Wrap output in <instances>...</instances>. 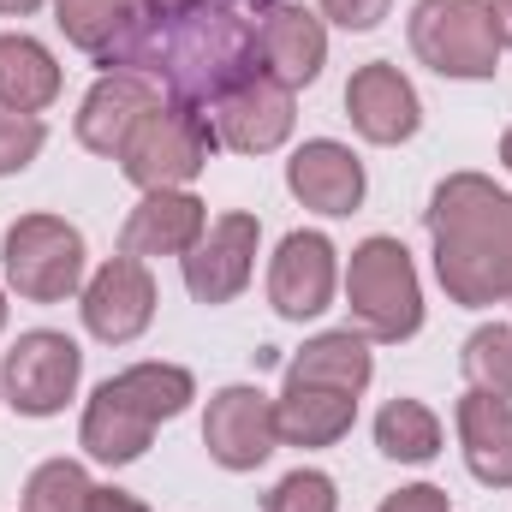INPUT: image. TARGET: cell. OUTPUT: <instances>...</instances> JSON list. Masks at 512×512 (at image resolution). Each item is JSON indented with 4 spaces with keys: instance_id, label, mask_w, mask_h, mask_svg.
<instances>
[{
    "instance_id": "cell-1",
    "label": "cell",
    "mask_w": 512,
    "mask_h": 512,
    "mask_svg": "<svg viewBox=\"0 0 512 512\" xmlns=\"http://www.w3.org/2000/svg\"><path fill=\"white\" fill-rule=\"evenodd\" d=\"M131 72H149L167 102L185 108H215L221 96H233L245 78L262 72V48H256V18L227 6V0H203L191 12L155 18Z\"/></svg>"
},
{
    "instance_id": "cell-2",
    "label": "cell",
    "mask_w": 512,
    "mask_h": 512,
    "mask_svg": "<svg viewBox=\"0 0 512 512\" xmlns=\"http://www.w3.org/2000/svg\"><path fill=\"white\" fill-rule=\"evenodd\" d=\"M441 292L465 310L512 298V197L483 173H453L429 197Z\"/></svg>"
},
{
    "instance_id": "cell-3",
    "label": "cell",
    "mask_w": 512,
    "mask_h": 512,
    "mask_svg": "<svg viewBox=\"0 0 512 512\" xmlns=\"http://www.w3.org/2000/svg\"><path fill=\"white\" fill-rule=\"evenodd\" d=\"M346 310L358 322L364 340H411L423 328V286H417V268H411V251L399 239H364L352 251V268H346Z\"/></svg>"
},
{
    "instance_id": "cell-4",
    "label": "cell",
    "mask_w": 512,
    "mask_h": 512,
    "mask_svg": "<svg viewBox=\"0 0 512 512\" xmlns=\"http://www.w3.org/2000/svg\"><path fill=\"white\" fill-rule=\"evenodd\" d=\"M221 149L215 120L203 108H185V102H161L143 126L131 131V143L120 149V167L137 191H185L209 155Z\"/></svg>"
},
{
    "instance_id": "cell-5",
    "label": "cell",
    "mask_w": 512,
    "mask_h": 512,
    "mask_svg": "<svg viewBox=\"0 0 512 512\" xmlns=\"http://www.w3.org/2000/svg\"><path fill=\"white\" fill-rule=\"evenodd\" d=\"M411 54L441 78H495L501 36L489 0H417L411 6Z\"/></svg>"
},
{
    "instance_id": "cell-6",
    "label": "cell",
    "mask_w": 512,
    "mask_h": 512,
    "mask_svg": "<svg viewBox=\"0 0 512 512\" xmlns=\"http://www.w3.org/2000/svg\"><path fill=\"white\" fill-rule=\"evenodd\" d=\"M0 262H6V286L18 298L60 304L84 280V233L72 221H60V215H18L6 227Z\"/></svg>"
},
{
    "instance_id": "cell-7",
    "label": "cell",
    "mask_w": 512,
    "mask_h": 512,
    "mask_svg": "<svg viewBox=\"0 0 512 512\" xmlns=\"http://www.w3.org/2000/svg\"><path fill=\"white\" fill-rule=\"evenodd\" d=\"M84 376V352L78 340L54 334V328H30L12 340V352L0 358V387H6V405L24 411V417H54L66 411V399L78 393Z\"/></svg>"
},
{
    "instance_id": "cell-8",
    "label": "cell",
    "mask_w": 512,
    "mask_h": 512,
    "mask_svg": "<svg viewBox=\"0 0 512 512\" xmlns=\"http://www.w3.org/2000/svg\"><path fill=\"white\" fill-rule=\"evenodd\" d=\"M167 102V90L149 78V72H131V66H114L90 84L84 108H78V143L90 155H108L120 161V149L131 143V131L143 126L155 108Z\"/></svg>"
},
{
    "instance_id": "cell-9",
    "label": "cell",
    "mask_w": 512,
    "mask_h": 512,
    "mask_svg": "<svg viewBox=\"0 0 512 512\" xmlns=\"http://www.w3.org/2000/svg\"><path fill=\"white\" fill-rule=\"evenodd\" d=\"M256 245H262V221L256 215H221V221H209V233L179 256L191 298L197 304H233L256 274Z\"/></svg>"
},
{
    "instance_id": "cell-10",
    "label": "cell",
    "mask_w": 512,
    "mask_h": 512,
    "mask_svg": "<svg viewBox=\"0 0 512 512\" xmlns=\"http://www.w3.org/2000/svg\"><path fill=\"white\" fill-rule=\"evenodd\" d=\"M274 399L262 387H221L203 411V447L221 471H256L274 453Z\"/></svg>"
},
{
    "instance_id": "cell-11",
    "label": "cell",
    "mask_w": 512,
    "mask_h": 512,
    "mask_svg": "<svg viewBox=\"0 0 512 512\" xmlns=\"http://www.w3.org/2000/svg\"><path fill=\"white\" fill-rule=\"evenodd\" d=\"M84 328L102 340V346H131L149 322H155V280L137 256H114L90 274L84 286Z\"/></svg>"
},
{
    "instance_id": "cell-12",
    "label": "cell",
    "mask_w": 512,
    "mask_h": 512,
    "mask_svg": "<svg viewBox=\"0 0 512 512\" xmlns=\"http://www.w3.org/2000/svg\"><path fill=\"white\" fill-rule=\"evenodd\" d=\"M334 245L322 233H286L280 251L268 262V304L286 316V322H310L334 304V280H340V262Z\"/></svg>"
},
{
    "instance_id": "cell-13",
    "label": "cell",
    "mask_w": 512,
    "mask_h": 512,
    "mask_svg": "<svg viewBox=\"0 0 512 512\" xmlns=\"http://www.w3.org/2000/svg\"><path fill=\"white\" fill-rule=\"evenodd\" d=\"M292 126H298L292 90L280 78H268V72L245 78L233 96L215 102V137L233 155H268V149H280L292 137Z\"/></svg>"
},
{
    "instance_id": "cell-14",
    "label": "cell",
    "mask_w": 512,
    "mask_h": 512,
    "mask_svg": "<svg viewBox=\"0 0 512 512\" xmlns=\"http://www.w3.org/2000/svg\"><path fill=\"white\" fill-rule=\"evenodd\" d=\"M256 48H262V72L280 78L286 90H304L322 78L328 60V30L316 12H304L298 0H268L256 12Z\"/></svg>"
},
{
    "instance_id": "cell-15",
    "label": "cell",
    "mask_w": 512,
    "mask_h": 512,
    "mask_svg": "<svg viewBox=\"0 0 512 512\" xmlns=\"http://www.w3.org/2000/svg\"><path fill=\"white\" fill-rule=\"evenodd\" d=\"M54 18L66 30L72 48H84L90 60H102L108 72L114 66H131L143 36H149V12L143 0H54Z\"/></svg>"
},
{
    "instance_id": "cell-16",
    "label": "cell",
    "mask_w": 512,
    "mask_h": 512,
    "mask_svg": "<svg viewBox=\"0 0 512 512\" xmlns=\"http://www.w3.org/2000/svg\"><path fill=\"white\" fill-rule=\"evenodd\" d=\"M346 114H352L358 137H370V143H405V137H417V126H423V108H417L411 78L399 66H387V60H370V66L352 72Z\"/></svg>"
},
{
    "instance_id": "cell-17",
    "label": "cell",
    "mask_w": 512,
    "mask_h": 512,
    "mask_svg": "<svg viewBox=\"0 0 512 512\" xmlns=\"http://www.w3.org/2000/svg\"><path fill=\"white\" fill-rule=\"evenodd\" d=\"M286 185H292V197H298L304 209H316V215H352V209L364 203V161H358L346 143H334V137H310V143L292 149Z\"/></svg>"
},
{
    "instance_id": "cell-18",
    "label": "cell",
    "mask_w": 512,
    "mask_h": 512,
    "mask_svg": "<svg viewBox=\"0 0 512 512\" xmlns=\"http://www.w3.org/2000/svg\"><path fill=\"white\" fill-rule=\"evenodd\" d=\"M209 233V209L191 191H143L120 227V256H185Z\"/></svg>"
},
{
    "instance_id": "cell-19",
    "label": "cell",
    "mask_w": 512,
    "mask_h": 512,
    "mask_svg": "<svg viewBox=\"0 0 512 512\" xmlns=\"http://www.w3.org/2000/svg\"><path fill=\"white\" fill-rule=\"evenodd\" d=\"M459 441H465V465L477 483L512 489V399L471 387L459 399Z\"/></svg>"
},
{
    "instance_id": "cell-20",
    "label": "cell",
    "mask_w": 512,
    "mask_h": 512,
    "mask_svg": "<svg viewBox=\"0 0 512 512\" xmlns=\"http://www.w3.org/2000/svg\"><path fill=\"white\" fill-rule=\"evenodd\" d=\"M358 417V399L352 393H334V387H298L286 382V393L274 399V429L286 447H334Z\"/></svg>"
},
{
    "instance_id": "cell-21",
    "label": "cell",
    "mask_w": 512,
    "mask_h": 512,
    "mask_svg": "<svg viewBox=\"0 0 512 512\" xmlns=\"http://www.w3.org/2000/svg\"><path fill=\"white\" fill-rule=\"evenodd\" d=\"M149 435H155V423H149V417H143L114 382H102L96 387V399L84 405V429H78V441H84V453L102 459V465H131V459H143Z\"/></svg>"
},
{
    "instance_id": "cell-22",
    "label": "cell",
    "mask_w": 512,
    "mask_h": 512,
    "mask_svg": "<svg viewBox=\"0 0 512 512\" xmlns=\"http://www.w3.org/2000/svg\"><path fill=\"white\" fill-rule=\"evenodd\" d=\"M376 376V358H370V346H364V334H352V328H340V334H316L292 364H286V382L298 387H334V393H364Z\"/></svg>"
},
{
    "instance_id": "cell-23",
    "label": "cell",
    "mask_w": 512,
    "mask_h": 512,
    "mask_svg": "<svg viewBox=\"0 0 512 512\" xmlns=\"http://www.w3.org/2000/svg\"><path fill=\"white\" fill-rule=\"evenodd\" d=\"M60 96V66L36 36H0V108L6 114H42Z\"/></svg>"
},
{
    "instance_id": "cell-24",
    "label": "cell",
    "mask_w": 512,
    "mask_h": 512,
    "mask_svg": "<svg viewBox=\"0 0 512 512\" xmlns=\"http://www.w3.org/2000/svg\"><path fill=\"white\" fill-rule=\"evenodd\" d=\"M376 447L399 465H429L441 453V417L423 399H387L376 417Z\"/></svg>"
},
{
    "instance_id": "cell-25",
    "label": "cell",
    "mask_w": 512,
    "mask_h": 512,
    "mask_svg": "<svg viewBox=\"0 0 512 512\" xmlns=\"http://www.w3.org/2000/svg\"><path fill=\"white\" fill-rule=\"evenodd\" d=\"M114 387L126 393L131 405L149 417V423H173L191 399H197V382H191V370H179V364H131L114 376Z\"/></svg>"
},
{
    "instance_id": "cell-26",
    "label": "cell",
    "mask_w": 512,
    "mask_h": 512,
    "mask_svg": "<svg viewBox=\"0 0 512 512\" xmlns=\"http://www.w3.org/2000/svg\"><path fill=\"white\" fill-rule=\"evenodd\" d=\"M90 495H96V483L84 477V465L48 459L24 483V512H90Z\"/></svg>"
},
{
    "instance_id": "cell-27",
    "label": "cell",
    "mask_w": 512,
    "mask_h": 512,
    "mask_svg": "<svg viewBox=\"0 0 512 512\" xmlns=\"http://www.w3.org/2000/svg\"><path fill=\"white\" fill-rule=\"evenodd\" d=\"M465 376L495 399H512V328L495 322V328H477L465 340Z\"/></svg>"
},
{
    "instance_id": "cell-28",
    "label": "cell",
    "mask_w": 512,
    "mask_h": 512,
    "mask_svg": "<svg viewBox=\"0 0 512 512\" xmlns=\"http://www.w3.org/2000/svg\"><path fill=\"white\" fill-rule=\"evenodd\" d=\"M334 507H340L334 477H322V471H292V477L274 483V495H268L262 512H334Z\"/></svg>"
},
{
    "instance_id": "cell-29",
    "label": "cell",
    "mask_w": 512,
    "mask_h": 512,
    "mask_svg": "<svg viewBox=\"0 0 512 512\" xmlns=\"http://www.w3.org/2000/svg\"><path fill=\"white\" fill-rule=\"evenodd\" d=\"M42 143H48V131H42L36 114H6L0 108V179L6 173H24L42 155Z\"/></svg>"
},
{
    "instance_id": "cell-30",
    "label": "cell",
    "mask_w": 512,
    "mask_h": 512,
    "mask_svg": "<svg viewBox=\"0 0 512 512\" xmlns=\"http://www.w3.org/2000/svg\"><path fill=\"white\" fill-rule=\"evenodd\" d=\"M387 6H393V0H322V12H328L340 30H376L387 18Z\"/></svg>"
},
{
    "instance_id": "cell-31",
    "label": "cell",
    "mask_w": 512,
    "mask_h": 512,
    "mask_svg": "<svg viewBox=\"0 0 512 512\" xmlns=\"http://www.w3.org/2000/svg\"><path fill=\"white\" fill-rule=\"evenodd\" d=\"M382 512H453V507H447V489H435V483H411V489L387 495Z\"/></svg>"
},
{
    "instance_id": "cell-32",
    "label": "cell",
    "mask_w": 512,
    "mask_h": 512,
    "mask_svg": "<svg viewBox=\"0 0 512 512\" xmlns=\"http://www.w3.org/2000/svg\"><path fill=\"white\" fill-rule=\"evenodd\" d=\"M90 512H149L137 495H126V489H96L90 495Z\"/></svg>"
},
{
    "instance_id": "cell-33",
    "label": "cell",
    "mask_w": 512,
    "mask_h": 512,
    "mask_svg": "<svg viewBox=\"0 0 512 512\" xmlns=\"http://www.w3.org/2000/svg\"><path fill=\"white\" fill-rule=\"evenodd\" d=\"M489 18H495V36H501V48H512V0H489Z\"/></svg>"
},
{
    "instance_id": "cell-34",
    "label": "cell",
    "mask_w": 512,
    "mask_h": 512,
    "mask_svg": "<svg viewBox=\"0 0 512 512\" xmlns=\"http://www.w3.org/2000/svg\"><path fill=\"white\" fill-rule=\"evenodd\" d=\"M191 6H203V0H143L149 18H173V12H191Z\"/></svg>"
},
{
    "instance_id": "cell-35",
    "label": "cell",
    "mask_w": 512,
    "mask_h": 512,
    "mask_svg": "<svg viewBox=\"0 0 512 512\" xmlns=\"http://www.w3.org/2000/svg\"><path fill=\"white\" fill-rule=\"evenodd\" d=\"M36 6H42V0H0L6 18H24V12H36Z\"/></svg>"
},
{
    "instance_id": "cell-36",
    "label": "cell",
    "mask_w": 512,
    "mask_h": 512,
    "mask_svg": "<svg viewBox=\"0 0 512 512\" xmlns=\"http://www.w3.org/2000/svg\"><path fill=\"white\" fill-rule=\"evenodd\" d=\"M501 161H507V173H512V126H507V137H501Z\"/></svg>"
},
{
    "instance_id": "cell-37",
    "label": "cell",
    "mask_w": 512,
    "mask_h": 512,
    "mask_svg": "<svg viewBox=\"0 0 512 512\" xmlns=\"http://www.w3.org/2000/svg\"><path fill=\"white\" fill-rule=\"evenodd\" d=\"M0 328H6V292H0Z\"/></svg>"
}]
</instances>
